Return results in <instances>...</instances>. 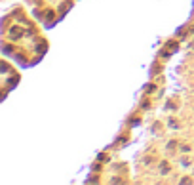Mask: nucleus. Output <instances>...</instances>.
<instances>
[{
  "label": "nucleus",
  "instance_id": "nucleus-1",
  "mask_svg": "<svg viewBox=\"0 0 194 185\" xmlns=\"http://www.w3.org/2000/svg\"><path fill=\"white\" fill-rule=\"evenodd\" d=\"M8 34H10V38H12V40H17V38H21L23 36V31L19 27H12L8 31Z\"/></svg>",
  "mask_w": 194,
  "mask_h": 185
},
{
  "label": "nucleus",
  "instance_id": "nucleus-2",
  "mask_svg": "<svg viewBox=\"0 0 194 185\" xmlns=\"http://www.w3.org/2000/svg\"><path fill=\"white\" fill-rule=\"evenodd\" d=\"M167 172H169V164H167V160H162V162H160V174L166 176Z\"/></svg>",
  "mask_w": 194,
  "mask_h": 185
},
{
  "label": "nucleus",
  "instance_id": "nucleus-3",
  "mask_svg": "<svg viewBox=\"0 0 194 185\" xmlns=\"http://www.w3.org/2000/svg\"><path fill=\"white\" fill-rule=\"evenodd\" d=\"M181 166H190V158H189V157H185L183 160H181Z\"/></svg>",
  "mask_w": 194,
  "mask_h": 185
},
{
  "label": "nucleus",
  "instance_id": "nucleus-4",
  "mask_svg": "<svg viewBox=\"0 0 194 185\" xmlns=\"http://www.w3.org/2000/svg\"><path fill=\"white\" fill-rule=\"evenodd\" d=\"M175 145H177L175 141H169V143L166 145V149H167V151H173V149H175Z\"/></svg>",
  "mask_w": 194,
  "mask_h": 185
},
{
  "label": "nucleus",
  "instance_id": "nucleus-5",
  "mask_svg": "<svg viewBox=\"0 0 194 185\" xmlns=\"http://www.w3.org/2000/svg\"><path fill=\"white\" fill-rule=\"evenodd\" d=\"M181 151H185V153H189V151H190V145H181Z\"/></svg>",
  "mask_w": 194,
  "mask_h": 185
},
{
  "label": "nucleus",
  "instance_id": "nucleus-6",
  "mask_svg": "<svg viewBox=\"0 0 194 185\" xmlns=\"http://www.w3.org/2000/svg\"><path fill=\"white\" fill-rule=\"evenodd\" d=\"M4 52H6V54H12V52H14V48H12V46H4Z\"/></svg>",
  "mask_w": 194,
  "mask_h": 185
}]
</instances>
